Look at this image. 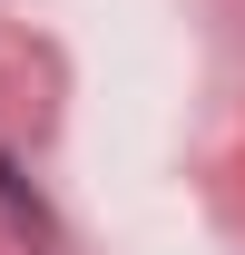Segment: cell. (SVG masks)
<instances>
[{
    "label": "cell",
    "mask_w": 245,
    "mask_h": 255,
    "mask_svg": "<svg viewBox=\"0 0 245 255\" xmlns=\"http://www.w3.org/2000/svg\"><path fill=\"white\" fill-rule=\"evenodd\" d=\"M0 206H10V216L30 226V236H39V226H49V216H39V196H30V187H20V167H10V157H0Z\"/></svg>",
    "instance_id": "obj_1"
}]
</instances>
